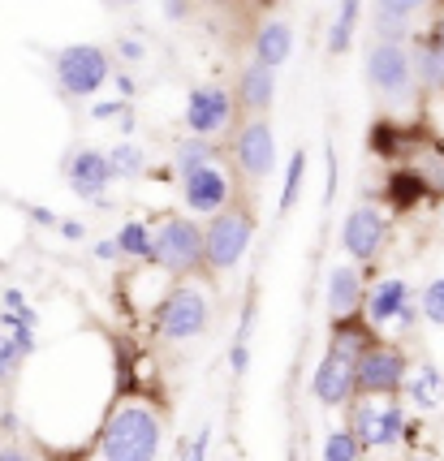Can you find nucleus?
<instances>
[{
  "label": "nucleus",
  "mask_w": 444,
  "mask_h": 461,
  "mask_svg": "<svg viewBox=\"0 0 444 461\" xmlns=\"http://www.w3.org/2000/svg\"><path fill=\"white\" fill-rule=\"evenodd\" d=\"M164 444L160 414L151 405L130 402L122 410H113L100 431V453L104 461H156Z\"/></svg>",
  "instance_id": "1"
},
{
  "label": "nucleus",
  "mask_w": 444,
  "mask_h": 461,
  "mask_svg": "<svg viewBox=\"0 0 444 461\" xmlns=\"http://www.w3.org/2000/svg\"><path fill=\"white\" fill-rule=\"evenodd\" d=\"M363 74L371 82V91L388 104H405L414 95V57L405 40H376L363 57Z\"/></svg>",
  "instance_id": "2"
},
{
  "label": "nucleus",
  "mask_w": 444,
  "mask_h": 461,
  "mask_svg": "<svg viewBox=\"0 0 444 461\" xmlns=\"http://www.w3.org/2000/svg\"><path fill=\"white\" fill-rule=\"evenodd\" d=\"M250 241H255V221H250V212L229 203V207L216 212V216L207 221V229H203V267H212V272H233V267L246 259Z\"/></svg>",
  "instance_id": "3"
},
{
  "label": "nucleus",
  "mask_w": 444,
  "mask_h": 461,
  "mask_svg": "<svg viewBox=\"0 0 444 461\" xmlns=\"http://www.w3.org/2000/svg\"><path fill=\"white\" fill-rule=\"evenodd\" d=\"M151 263H160L173 276H190L203 267V224L190 216H164L151 229Z\"/></svg>",
  "instance_id": "4"
},
{
  "label": "nucleus",
  "mask_w": 444,
  "mask_h": 461,
  "mask_svg": "<svg viewBox=\"0 0 444 461\" xmlns=\"http://www.w3.org/2000/svg\"><path fill=\"white\" fill-rule=\"evenodd\" d=\"M52 74H57L65 95L91 100L104 82L113 78V60H108L100 43H65L57 60H52Z\"/></svg>",
  "instance_id": "5"
},
{
  "label": "nucleus",
  "mask_w": 444,
  "mask_h": 461,
  "mask_svg": "<svg viewBox=\"0 0 444 461\" xmlns=\"http://www.w3.org/2000/svg\"><path fill=\"white\" fill-rule=\"evenodd\" d=\"M207 320H212V306L203 298V289L195 285H177V289H168L160 302V311H156V332H160L164 341H195L207 332Z\"/></svg>",
  "instance_id": "6"
},
{
  "label": "nucleus",
  "mask_w": 444,
  "mask_h": 461,
  "mask_svg": "<svg viewBox=\"0 0 444 461\" xmlns=\"http://www.w3.org/2000/svg\"><path fill=\"white\" fill-rule=\"evenodd\" d=\"M410 380V358H405L397 345H371L363 358L354 362V384H358V397H393L402 393Z\"/></svg>",
  "instance_id": "7"
},
{
  "label": "nucleus",
  "mask_w": 444,
  "mask_h": 461,
  "mask_svg": "<svg viewBox=\"0 0 444 461\" xmlns=\"http://www.w3.org/2000/svg\"><path fill=\"white\" fill-rule=\"evenodd\" d=\"M238 113V95L221 86V82H203L186 95V108H182V121L190 134H203V139H216L229 130V121Z\"/></svg>",
  "instance_id": "8"
},
{
  "label": "nucleus",
  "mask_w": 444,
  "mask_h": 461,
  "mask_svg": "<svg viewBox=\"0 0 444 461\" xmlns=\"http://www.w3.org/2000/svg\"><path fill=\"white\" fill-rule=\"evenodd\" d=\"M349 427H354V436L363 440V448H397L405 436V410L402 405H376V397H363V402H354L349 410Z\"/></svg>",
  "instance_id": "9"
},
{
  "label": "nucleus",
  "mask_w": 444,
  "mask_h": 461,
  "mask_svg": "<svg viewBox=\"0 0 444 461\" xmlns=\"http://www.w3.org/2000/svg\"><path fill=\"white\" fill-rule=\"evenodd\" d=\"M229 199H233V181H229V173H224L216 160L182 173V203L195 216H207V221H212L216 212L229 207Z\"/></svg>",
  "instance_id": "10"
},
{
  "label": "nucleus",
  "mask_w": 444,
  "mask_h": 461,
  "mask_svg": "<svg viewBox=\"0 0 444 461\" xmlns=\"http://www.w3.org/2000/svg\"><path fill=\"white\" fill-rule=\"evenodd\" d=\"M384 241H388V216L371 203L354 207L341 221V246L354 263H371L384 250Z\"/></svg>",
  "instance_id": "11"
},
{
  "label": "nucleus",
  "mask_w": 444,
  "mask_h": 461,
  "mask_svg": "<svg viewBox=\"0 0 444 461\" xmlns=\"http://www.w3.org/2000/svg\"><path fill=\"white\" fill-rule=\"evenodd\" d=\"M233 160H238V168H242L250 181L272 177V168H276V134H272V125L263 117L246 121L242 130H238V139H233Z\"/></svg>",
  "instance_id": "12"
},
{
  "label": "nucleus",
  "mask_w": 444,
  "mask_h": 461,
  "mask_svg": "<svg viewBox=\"0 0 444 461\" xmlns=\"http://www.w3.org/2000/svg\"><path fill=\"white\" fill-rule=\"evenodd\" d=\"M363 311H367V320H371V328H410V323L419 320V306H414L410 285L402 276H388V281L371 285Z\"/></svg>",
  "instance_id": "13"
},
{
  "label": "nucleus",
  "mask_w": 444,
  "mask_h": 461,
  "mask_svg": "<svg viewBox=\"0 0 444 461\" xmlns=\"http://www.w3.org/2000/svg\"><path fill=\"white\" fill-rule=\"evenodd\" d=\"M65 177H69V190H74V199L82 203H104L108 194V185H113V164H108V151L100 147H82L69 156L65 164Z\"/></svg>",
  "instance_id": "14"
},
{
  "label": "nucleus",
  "mask_w": 444,
  "mask_h": 461,
  "mask_svg": "<svg viewBox=\"0 0 444 461\" xmlns=\"http://www.w3.org/2000/svg\"><path fill=\"white\" fill-rule=\"evenodd\" d=\"M311 397L328 410H341L358 397V384H354V362L341 358V354H323L320 366H315V375H311Z\"/></svg>",
  "instance_id": "15"
},
{
  "label": "nucleus",
  "mask_w": 444,
  "mask_h": 461,
  "mask_svg": "<svg viewBox=\"0 0 444 461\" xmlns=\"http://www.w3.org/2000/svg\"><path fill=\"white\" fill-rule=\"evenodd\" d=\"M367 302V289H363V272L349 267V263H337L328 272V315L341 320V315H358Z\"/></svg>",
  "instance_id": "16"
},
{
  "label": "nucleus",
  "mask_w": 444,
  "mask_h": 461,
  "mask_svg": "<svg viewBox=\"0 0 444 461\" xmlns=\"http://www.w3.org/2000/svg\"><path fill=\"white\" fill-rule=\"evenodd\" d=\"M276 74L281 69H272L263 60L242 65V74H238V104L246 113H267L272 108V100H276Z\"/></svg>",
  "instance_id": "17"
},
{
  "label": "nucleus",
  "mask_w": 444,
  "mask_h": 461,
  "mask_svg": "<svg viewBox=\"0 0 444 461\" xmlns=\"http://www.w3.org/2000/svg\"><path fill=\"white\" fill-rule=\"evenodd\" d=\"M371 345H376V328H371V320H354V315L332 320V332H328V349H332V354L358 362Z\"/></svg>",
  "instance_id": "18"
},
{
  "label": "nucleus",
  "mask_w": 444,
  "mask_h": 461,
  "mask_svg": "<svg viewBox=\"0 0 444 461\" xmlns=\"http://www.w3.org/2000/svg\"><path fill=\"white\" fill-rule=\"evenodd\" d=\"M289 57H294V26L285 18H267L255 31V60L281 69V65H289Z\"/></svg>",
  "instance_id": "19"
},
{
  "label": "nucleus",
  "mask_w": 444,
  "mask_h": 461,
  "mask_svg": "<svg viewBox=\"0 0 444 461\" xmlns=\"http://www.w3.org/2000/svg\"><path fill=\"white\" fill-rule=\"evenodd\" d=\"M427 194H431V181H427L423 168H397V173H388V181H384V199H388L393 212H410Z\"/></svg>",
  "instance_id": "20"
},
{
  "label": "nucleus",
  "mask_w": 444,
  "mask_h": 461,
  "mask_svg": "<svg viewBox=\"0 0 444 461\" xmlns=\"http://www.w3.org/2000/svg\"><path fill=\"white\" fill-rule=\"evenodd\" d=\"M410 57H414V82L431 91V95H444V48L431 35L410 43Z\"/></svg>",
  "instance_id": "21"
},
{
  "label": "nucleus",
  "mask_w": 444,
  "mask_h": 461,
  "mask_svg": "<svg viewBox=\"0 0 444 461\" xmlns=\"http://www.w3.org/2000/svg\"><path fill=\"white\" fill-rule=\"evenodd\" d=\"M402 393L410 397V405H414V410H436V405H444V375H440V366L419 362V366L410 371V380H405Z\"/></svg>",
  "instance_id": "22"
},
{
  "label": "nucleus",
  "mask_w": 444,
  "mask_h": 461,
  "mask_svg": "<svg viewBox=\"0 0 444 461\" xmlns=\"http://www.w3.org/2000/svg\"><path fill=\"white\" fill-rule=\"evenodd\" d=\"M358 22H363V0H341V5H337V18L328 26V52H332V57H345V52H349V43L358 35Z\"/></svg>",
  "instance_id": "23"
},
{
  "label": "nucleus",
  "mask_w": 444,
  "mask_h": 461,
  "mask_svg": "<svg viewBox=\"0 0 444 461\" xmlns=\"http://www.w3.org/2000/svg\"><path fill=\"white\" fill-rule=\"evenodd\" d=\"M216 160V142L203 139V134H190V139H177L173 147V173L182 177L190 168H199V164H212Z\"/></svg>",
  "instance_id": "24"
},
{
  "label": "nucleus",
  "mask_w": 444,
  "mask_h": 461,
  "mask_svg": "<svg viewBox=\"0 0 444 461\" xmlns=\"http://www.w3.org/2000/svg\"><path fill=\"white\" fill-rule=\"evenodd\" d=\"M108 164H113V177L117 181H134L147 173V151L139 142H113L108 147Z\"/></svg>",
  "instance_id": "25"
},
{
  "label": "nucleus",
  "mask_w": 444,
  "mask_h": 461,
  "mask_svg": "<svg viewBox=\"0 0 444 461\" xmlns=\"http://www.w3.org/2000/svg\"><path fill=\"white\" fill-rule=\"evenodd\" d=\"M306 164H311V156H306L303 147H298V151L289 156V164H285V181H281V212H294V207H298V199H303Z\"/></svg>",
  "instance_id": "26"
},
{
  "label": "nucleus",
  "mask_w": 444,
  "mask_h": 461,
  "mask_svg": "<svg viewBox=\"0 0 444 461\" xmlns=\"http://www.w3.org/2000/svg\"><path fill=\"white\" fill-rule=\"evenodd\" d=\"M367 142H371V151H376V156H402L405 147H410V134H405L393 117H384V121L371 125V139Z\"/></svg>",
  "instance_id": "27"
},
{
  "label": "nucleus",
  "mask_w": 444,
  "mask_h": 461,
  "mask_svg": "<svg viewBox=\"0 0 444 461\" xmlns=\"http://www.w3.org/2000/svg\"><path fill=\"white\" fill-rule=\"evenodd\" d=\"M117 246H122L125 259H151V224L142 221H125L122 229H117Z\"/></svg>",
  "instance_id": "28"
},
{
  "label": "nucleus",
  "mask_w": 444,
  "mask_h": 461,
  "mask_svg": "<svg viewBox=\"0 0 444 461\" xmlns=\"http://www.w3.org/2000/svg\"><path fill=\"white\" fill-rule=\"evenodd\" d=\"M363 457V440L354 436V427H337L323 436V461H358Z\"/></svg>",
  "instance_id": "29"
},
{
  "label": "nucleus",
  "mask_w": 444,
  "mask_h": 461,
  "mask_svg": "<svg viewBox=\"0 0 444 461\" xmlns=\"http://www.w3.org/2000/svg\"><path fill=\"white\" fill-rule=\"evenodd\" d=\"M26 358H31V354L22 349L18 337H14L9 328H0V384L14 380V375H18V366H22Z\"/></svg>",
  "instance_id": "30"
},
{
  "label": "nucleus",
  "mask_w": 444,
  "mask_h": 461,
  "mask_svg": "<svg viewBox=\"0 0 444 461\" xmlns=\"http://www.w3.org/2000/svg\"><path fill=\"white\" fill-rule=\"evenodd\" d=\"M423 320L427 323H436V328H444V276H436V281L423 289Z\"/></svg>",
  "instance_id": "31"
},
{
  "label": "nucleus",
  "mask_w": 444,
  "mask_h": 461,
  "mask_svg": "<svg viewBox=\"0 0 444 461\" xmlns=\"http://www.w3.org/2000/svg\"><path fill=\"white\" fill-rule=\"evenodd\" d=\"M431 0H376V14H384V18H402L410 22L419 9H427Z\"/></svg>",
  "instance_id": "32"
},
{
  "label": "nucleus",
  "mask_w": 444,
  "mask_h": 461,
  "mask_svg": "<svg viewBox=\"0 0 444 461\" xmlns=\"http://www.w3.org/2000/svg\"><path fill=\"white\" fill-rule=\"evenodd\" d=\"M207 453H212V422L199 427V431L182 444V461H207Z\"/></svg>",
  "instance_id": "33"
},
{
  "label": "nucleus",
  "mask_w": 444,
  "mask_h": 461,
  "mask_svg": "<svg viewBox=\"0 0 444 461\" xmlns=\"http://www.w3.org/2000/svg\"><path fill=\"white\" fill-rule=\"evenodd\" d=\"M113 52H117V57L125 60V65H139V60L147 57V43H142L139 35H122V40H117V48H113Z\"/></svg>",
  "instance_id": "34"
},
{
  "label": "nucleus",
  "mask_w": 444,
  "mask_h": 461,
  "mask_svg": "<svg viewBox=\"0 0 444 461\" xmlns=\"http://www.w3.org/2000/svg\"><path fill=\"white\" fill-rule=\"evenodd\" d=\"M130 117V104L125 100H100V104H91V121H122Z\"/></svg>",
  "instance_id": "35"
},
{
  "label": "nucleus",
  "mask_w": 444,
  "mask_h": 461,
  "mask_svg": "<svg viewBox=\"0 0 444 461\" xmlns=\"http://www.w3.org/2000/svg\"><path fill=\"white\" fill-rule=\"evenodd\" d=\"M323 160H328V181H323V203H332V199H337V151L328 147V151H323Z\"/></svg>",
  "instance_id": "36"
},
{
  "label": "nucleus",
  "mask_w": 444,
  "mask_h": 461,
  "mask_svg": "<svg viewBox=\"0 0 444 461\" xmlns=\"http://www.w3.org/2000/svg\"><path fill=\"white\" fill-rule=\"evenodd\" d=\"M57 233H61L65 241H82L86 229H82V221H57Z\"/></svg>",
  "instance_id": "37"
},
{
  "label": "nucleus",
  "mask_w": 444,
  "mask_h": 461,
  "mask_svg": "<svg viewBox=\"0 0 444 461\" xmlns=\"http://www.w3.org/2000/svg\"><path fill=\"white\" fill-rule=\"evenodd\" d=\"M117 255H122V246H117V238L95 241V259H117Z\"/></svg>",
  "instance_id": "38"
},
{
  "label": "nucleus",
  "mask_w": 444,
  "mask_h": 461,
  "mask_svg": "<svg viewBox=\"0 0 444 461\" xmlns=\"http://www.w3.org/2000/svg\"><path fill=\"white\" fill-rule=\"evenodd\" d=\"M186 14H190V5H186V0H164V18H177V22H182Z\"/></svg>",
  "instance_id": "39"
},
{
  "label": "nucleus",
  "mask_w": 444,
  "mask_h": 461,
  "mask_svg": "<svg viewBox=\"0 0 444 461\" xmlns=\"http://www.w3.org/2000/svg\"><path fill=\"white\" fill-rule=\"evenodd\" d=\"M0 461H35V457H31L26 448H18V444H5V448H0Z\"/></svg>",
  "instance_id": "40"
},
{
  "label": "nucleus",
  "mask_w": 444,
  "mask_h": 461,
  "mask_svg": "<svg viewBox=\"0 0 444 461\" xmlns=\"http://www.w3.org/2000/svg\"><path fill=\"white\" fill-rule=\"evenodd\" d=\"M113 82H117L122 100H130V95H134V74H113Z\"/></svg>",
  "instance_id": "41"
},
{
  "label": "nucleus",
  "mask_w": 444,
  "mask_h": 461,
  "mask_svg": "<svg viewBox=\"0 0 444 461\" xmlns=\"http://www.w3.org/2000/svg\"><path fill=\"white\" fill-rule=\"evenodd\" d=\"M427 35H431V40H436V43L444 48V9H440V18L431 22V31H427Z\"/></svg>",
  "instance_id": "42"
},
{
  "label": "nucleus",
  "mask_w": 444,
  "mask_h": 461,
  "mask_svg": "<svg viewBox=\"0 0 444 461\" xmlns=\"http://www.w3.org/2000/svg\"><path fill=\"white\" fill-rule=\"evenodd\" d=\"M31 216H35L40 224H52V229H57V212H48V207H35Z\"/></svg>",
  "instance_id": "43"
},
{
  "label": "nucleus",
  "mask_w": 444,
  "mask_h": 461,
  "mask_svg": "<svg viewBox=\"0 0 444 461\" xmlns=\"http://www.w3.org/2000/svg\"><path fill=\"white\" fill-rule=\"evenodd\" d=\"M122 5H134V0H122Z\"/></svg>",
  "instance_id": "44"
}]
</instances>
